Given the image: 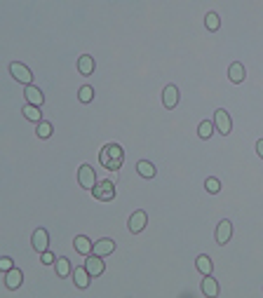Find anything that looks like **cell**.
Here are the masks:
<instances>
[{"mask_svg": "<svg viewBox=\"0 0 263 298\" xmlns=\"http://www.w3.org/2000/svg\"><path fill=\"white\" fill-rule=\"evenodd\" d=\"M99 162H101V167L108 171H116L122 167V162H125V150L120 148L117 143H108L101 148L99 153Z\"/></svg>", "mask_w": 263, "mask_h": 298, "instance_id": "6da1fadb", "label": "cell"}, {"mask_svg": "<svg viewBox=\"0 0 263 298\" xmlns=\"http://www.w3.org/2000/svg\"><path fill=\"white\" fill-rule=\"evenodd\" d=\"M116 183L113 181H99L92 188V195H94L99 202H111V200H116Z\"/></svg>", "mask_w": 263, "mask_h": 298, "instance_id": "7a4b0ae2", "label": "cell"}, {"mask_svg": "<svg viewBox=\"0 0 263 298\" xmlns=\"http://www.w3.org/2000/svg\"><path fill=\"white\" fill-rule=\"evenodd\" d=\"M10 73H12V78L17 80V82H21V85H33V73H31V68L29 66H24V64H19V61H12L10 64Z\"/></svg>", "mask_w": 263, "mask_h": 298, "instance_id": "3957f363", "label": "cell"}, {"mask_svg": "<svg viewBox=\"0 0 263 298\" xmlns=\"http://www.w3.org/2000/svg\"><path fill=\"white\" fill-rule=\"evenodd\" d=\"M214 127H216V132L223 134V136H228L233 132V120H231V115H228L226 108H219V110L214 113Z\"/></svg>", "mask_w": 263, "mask_h": 298, "instance_id": "277c9868", "label": "cell"}, {"mask_svg": "<svg viewBox=\"0 0 263 298\" xmlns=\"http://www.w3.org/2000/svg\"><path fill=\"white\" fill-rule=\"evenodd\" d=\"M78 183H80V188H85V190H92L96 183V171L89 167V164H83L80 169H78Z\"/></svg>", "mask_w": 263, "mask_h": 298, "instance_id": "5b68a950", "label": "cell"}, {"mask_svg": "<svg viewBox=\"0 0 263 298\" xmlns=\"http://www.w3.org/2000/svg\"><path fill=\"white\" fill-rule=\"evenodd\" d=\"M31 244H33V249H35L38 254L47 251V246H50V233H47L45 228H38V230L33 233V237H31Z\"/></svg>", "mask_w": 263, "mask_h": 298, "instance_id": "8992f818", "label": "cell"}, {"mask_svg": "<svg viewBox=\"0 0 263 298\" xmlns=\"http://www.w3.org/2000/svg\"><path fill=\"white\" fill-rule=\"evenodd\" d=\"M146 223H148V214L146 212H134L132 216H129V221H127V228L132 230V233L137 235V233H141L144 228H146Z\"/></svg>", "mask_w": 263, "mask_h": 298, "instance_id": "52a82bcc", "label": "cell"}, {"mask_svg": "<svg viewBox=\"0 0 263 298\" xmlns=\"http://www.w3.org/2000/svg\"><path fill=\"white\" fill-rule=\"evenodd\" d=\"M244 78H247V68H244V64L242 61H233V64L228 66V80L235 82V85H240V82H244Z\"/></svg>", "mask_w": 263, "mask_h": 298, "instance_id": "ba28073f", "label": "cell"}, {"mask_svg": "<svg viewBox=\"0 0 263 298\" xmlns=\"http://www.w3.org/2000/svg\"><path fill=\"white\" fill-rule=\"evenodd\" d=\"M162 104H165V108H176V104H179V87L176 85H167L165 89H162Z\"/></svg>", "mask_w": 263, "mask_h": 298, "instance_id": "9c48e42d", "label": "cell"}, {"mask_svg": "<svg viewBox=\"0 0 263 298\" xmlns=\"http://www.w3.org/2000/svg\"><path fill=\"white\" fill-rule=\"evenodd\" d=\"M96 71V61L92 54H83L78 56V73L80 75H92Z\"/></svg>", "mask_w": 263, "mask_h": 298, "instance_id": "30bf717a", "label": "cell"}, {"mask_svg": "<svg viewBox=\"0 0 263 298\" xmlns=\"http://www.w3.org/2000/svg\"><path fill=\"white\" fill-rule=\"evenodd\" d=\"M85 268L89 270V275H92V277H99V275H101V272L106 270L104 261H101V256H96V254H89V256H87V261H85Z\"/></svg>", "mask_w": 263, "mask_h": 298, "instance_id": "8fae6325", "label": "cell"}, {"mask_svg": "<svg viewBox=\"0 0 263 298\" xmlns=\"http://www.w3.org/2000/svg\"><path fill=\"white\" fill-rule=\"evenodd\" d=\"M24 96H26V104H31V106H38V108H40L42 104H45V94L40 92V87H35V85H29V87H26Z\"/></svg>", "mask_w": 263, "mask_h": 298, "instance_id": "7c38bea8", "label": "cell"}, {"mask_svg": "<svg viewBox=\"0 0 263 298\" xmlns=\"http://www.w3.org/2000/svg\"><path fill=\"white\" fill-rule=\"evenodd\" d=\"M231 237H233V223L228 218H223L221 223L216 225V242H219V244H228Z\"/></svg>", "mask_w": 263, "mask_h": 298, "instance_id": "4fadbf2b", "label": "cell"}, {"mask_svg": "<svg viewBox=\"0 0 263 298\" xmlns=\"http://www.w3.org/2000/svg\"><path fill=\"white\" fill-rule=\"evenodd\" d=\"M89 279H92V275H89V270L85 266H78L73 270V284L78 289H87L89 287Z\"/></svg>", "mask_w": 263, "mask_h": 298, "instance_id": "5bb4252c", "label": "cell"}, {"mask_svg": "<svg viewBox=\"0 0 263 298\" xmlns=\"http://www.w3.org/2000/svg\"><path fill=\"white\" fill-rule=\"evenodd\" d=\"M116 251V242L113 240H108V237H104V240H96V244H94V249H92V254H96V256H108V254H113Z\"/></svg>", "mask_w": 263, "mask_h": 298, "instance_id": "9a60e30c", "label": "cell"}, {"mask_svg": "<svg viewBox=\"0 0 263 298\" xmlns=\"http://www.w3.org/2000/svg\"><path fill=\"white\" fill-rule=\"evenodd\" d=\"M21 282H24V272H21L19 268H12L5 272V287L7 289H19Z\"/></svg>", "mask_w": 263, "mask_h": 298, "instance_id": "2e32d148", "label": "cell"}, {"mask_svg": "<svg viewBox=\"0 0 263 298\" xmlns=\"http://www.w3.org/2000/svg\"><path fill=\"white\" fill-rule=\"evenodd\" d=\"M73 246H75L78 254L89 256L92 254V249H94V242H89V237H85V235H78V237L73 240Z\"/></svg>", "mask_w": 263, "mask_h": 298, "instance_id": "e0dca14e", "label": "cell"}, {"mask_svg": "<svg viewBox=\"0 0 263 298\" xmlns=\"http://www.w3.org/2000/svg\"><path fill=\"white\" fill-rule=\"evenodd\" d=\"M202 294L209 296V298L219 296V282H216L211 275H205V279H202Z\"/></svg>", "mask_w": 263, "mask_h": 298, "instance_id": "ac0fdd59", "label": "cell"}, {"mask_svg": "<svg viewBox=\"0 0 263 298\" xmlns=\"http://www.w3.org/2000/svg\"><path fill=\"white\" fill-rule=\"evenodd\" d=\"M137 171L144 176V179H155V174H158L155 164H153V162H148V160L137 162Z\"/></svg>", "mask_w": 263, "mask_h": 298, "instance_id": "d6986e66", "label": "cell"}, {"mask_svg": "<svg viewBox=\"0 0 263 298\" xmlns=\"http://www.w3.org/2000/svg\"><path fill=\"white\" fill-rule=\"evenodd\" d=\"M195 268L200 270L202 275H211V270H214V263H211V258L207 254H202L195 258Z\"/></svg>", "mask_w": 263, "mask_h": 298, "instance_id": "ffe728a7", "label": "cell"}, {"mask_svg": "<svg viewBox=\"0 0 263 298\" xmlns=\"http://www.w3.org/2000/svg\"><path fill=\"white\" fill-rule=\"evenodd\" d=\"M54 270H57V277H68L71 275V261L68 258H57L54 261Z\"/></svg>", "mask_w": 263, "mask_h": 298, "instance_id": "44dd1931", "label": "cell"}, {"mask_svg": "<svg viewBox=\"0 0 263 298\" xmlns=\"http://www.w3.org/2000/svg\"><path fill=\"white\" fill-rule=\"evenodd\" d=\"M21 113H24V117H26V120H31V122H42V113H40V108H38V106L26 104Z\"/></svg>", "mask_w": 263, "mask_h": 298, "instance_id": "7402d4cb", "label": "cell"}, {"mask_svg": "<svg viewBox=\"0 0 263 298\" xmlns=\"http://www.w3.org/2000/svg\"><path fill=\"white\" fill-rule=\"evenodd\" d=\"M205 26H207V31H219L221 28V19H219V14L216 12H207L205 14Z\"/></svg>", "mask_w": 263, "mask_h": 298, "instance_id": "603a6c76", "label": "cell"}, {"mask_svg": "<svg viewBox=\"0 0 263 298\" xmlns=\"http://www.w3.org/2000/svg\"><path fill=\"white\" fill-rule=\"evenodd\" d=\"M214 122H209V120H202L200 125H198V136L202 138V141H207V138L211 136V134H214Z\"/></svg>", "mask_w": 263, "mask_h": 298, "instance_id": "cb8c5ba5", "label": "cell"}, {"mask_svg": "<svg viewBox=\"0 0 263 298\" xmlns=\"http://www.w3.org/2000/svg\"><path fill=\"white\" fill-rule=\"evenodd\" d=\"M52 132H54V127L50 125V122H38V129H35V134H38V138H50L52 136Z\"/></svg>", "mask_w": 263, "mask_h": 298, "instance_id": "d4e9b609", "label": "cell"}, {"mask_svg": "<svg viewBox=\"0 0 263 298\" xmlns=\"http://www.w3.org/2000/svg\"><path fill=\"white\" fill-rule=\"evenodd\" d=\"M78 99H80L83 104H92V99H94V89H92L89 85L80 87V89H78Z\"/></svg>", "mask_w": 263, "mask_h": 298, "instance_id": "484cf974", "label": "cell"}, {"mask_svg": "<svg viewBox=\"0 0 263 298\" xmlns=\"http://www.w3.org/2000/svg\"><path fill=\"white\" fill-rule=\"evenodd\" d=\"M205 190L211 192V195H216V192L221 190V181H219V179H214V176H209V179L205 181Z\"/></svg>", "mask_w": 263, "mask_h": 298, "instance_id": "4316f807", "label": "cell"}, {"mask_svg": "<svg viewBox=\"0 0 263 298\" xmlns=\"http://www.w3.org/2000/svg\"><path fill=\"white\" fill-rule=\"evenodd\" d=\"M12 268H14V261H12L10 256H2V258H0V270L7 272V270H12Z\"/></svg>", "mask_w": 263, "mask_h": 298, "instance_id": "83f0119b", "label": "cell"}, {"mask_svg": "<svg viewBox=\"0 0 263 298\" xmlns=\"http://www.w3.org/2000/svg\"><path fill=\"white\" fill-rule=\"evenodd\" d=\"M40 258H42V263H45V266H54V261H57L52 251H42Z\"/></svg>", "mask_w": 263, "mask_h": 298, "instance_id": "f1b7e54d", "label": "cell"}, {"mask_svg": "<svg viewBox=\"0 0 263 298\" xmlns=\"http://www.w3.org/2000/svg\"><path fill=\"white\" fill-rule=\"evenodd\" d=\"M256 153H259V158H263V138L256 141Z\"/></svg>", "mask_w": 263, "mask_h": 298, "instance_id": "f546056e", "label": "cell"}]
</instances>
